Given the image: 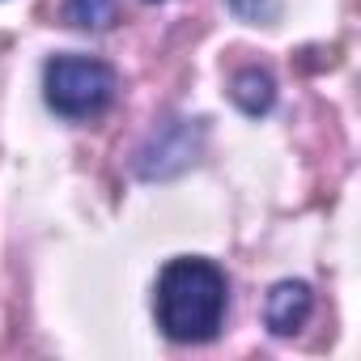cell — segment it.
<instances>
[{"label": "cell", "instance_id": "6da1fadb", "mask_svg": "<svg viewBox=\"0 0 361 361\" xmlns=\"http://www.w3.org/2000/svg\"><path fill=\"white\" fill-rule=\"evenodd\" d=\"M157 327L174 344H209L217 340L226 310H230V281L221 264L204 255H174L157 272L153 293Z\"/></svg>", "mask_w": 361, "mask_h": 361}, {"label": "cell", "instance_id": "7a4b0ae2", "mask_svg": "<svg viewBox=\"0 0 361 361\" xmlns=\"http://www.w3.org/2000/svg\"><path fill=\"white\" fill-rule=\"evenodd\" d=\"M43 98L60 119H98L119 98V73L98 56H51L43 64Z\"/></svg>", "mask_w": 361, "mask_h": 361}, {"label": "cell", "instance_id": "3957f363", "mask_svg": "<svg viewBox=\"0 0 361 361\" xmlns=\"http://www.w3.org/2000/svg\"><path fill=\"white\" fill-rule=\"evenodd\" d=\"M204 149V119H170L161 123L136 153V174L140 178H174L188 166H196Z\"/></svg>", "mask_w": 361, "mask_h": 361}, {"label": "cell", "instance_id": "277c9868", "mask_svg": "<svg viewBox=\"0 0 361 361\" xmlns=\"http://www.w3.org/2000/svg\"><path fill=\"white\" fill-rule=\"evenodd\" d=\"M314 310V293L306 281H276L264 298V323L272 336H298Z\"/></svg>", "mask_w": 361, "mask_h": 361}, {"label": "cell", "instance_id": "5b68a950", "mask_svg": "<svg viewBox=\"0 0 361 361\" xmlns=\"http://www.w3.org/2000/svg\"><path fill=\"white\" fill-rule=\"evenodd\" d=\"M230 98H234V106H238L243 115L259 119V115H268L272 102H276V81H272L268 68L247 64V68H238V73L230 77Z\"/></svg>", "mask_w": 361, "mask_h": 361}, {"label": "cell", "instance_id": "8992f818", "mask_svg": "<svg viewBox=\"0 0 361 361\" xmlns=\"http://www.w3.org/2000/svg\"><path fill=\"white\" fill-rule=\"evenodd\" d=\"M73 22L81 30H106L115 26V13H119V0H73Z\"/></svg>", "mask_w": 361, "mask_h": 361}, {"label": "cell", "instance_id": "52a82bcc", "mask_svg": "<svg viewBox=\"0 0 361 361\" xmlns=\"http://www.w3.org/2000/svg\"><path fill=\"white\" fill-rule=\"evenodd\" d=\"M230 13L247 26H268L276 18V0H226Z\"/></svg>", "mask_w": 361, "mask_h": 361}]
</instances>
